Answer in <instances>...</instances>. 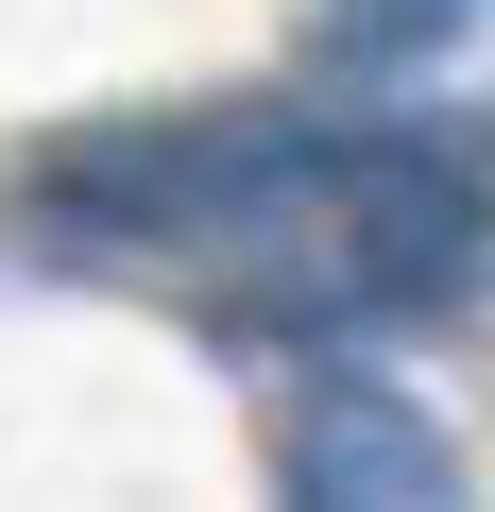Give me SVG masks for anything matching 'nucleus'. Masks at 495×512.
<instances>
[{
  "mask_svg": "<svg viewBox=\"0 0 495 512\" xmlns=\"http://www.w3.org/2000/svg\"><path fill=\"white\" fill-rule=\"evenodd\" d=\"M478 18H495V0H342V52H359V69H427V52L478 35Z\"/></svg>",
  "mask_w": 495,
  "mask_h": 512,
  "instance_id": "3",
  "label": "nucleus"
},
{
  "mask_svg": "<svg viewBox=\"0 0 495 512\" xmlns=\"http://www.w3.org/2000/svg\"><path fill=\"white\" fill-rule=\"evenodd\" d=\"M495 274V137L478 120H376L308 137L274 239H257V308L274 325H427Z\"/></svg>",
  "mask_w": 495,
  "mask_h": 512,
  "instance_id": "1",
  "label": "nucleus"
},
{
  "mask_svg": "<svg viewBox=\"0 0 495 512\" xmlns=\"http://www.w3.org/2000/svg\"><path fill=\"white\" fill-rule=\"evenodd\" d=\"M274 478H291L308 512H444V495H461V444H444L393 376H308Z\"/></svg>",
  "mask_w": 495,
  "mask_h": 512,
  "instance_id": "2",
  "label": "nucleus"
}]
</instances>
